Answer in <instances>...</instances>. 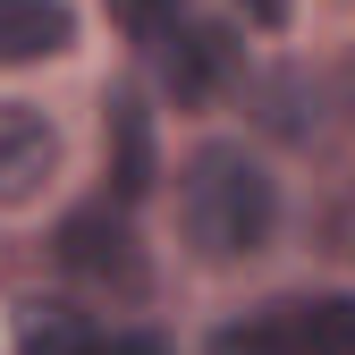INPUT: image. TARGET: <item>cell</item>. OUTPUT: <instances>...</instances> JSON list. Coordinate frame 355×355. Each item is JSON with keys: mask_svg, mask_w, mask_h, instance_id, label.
Instances as JSON below:
<instances>
[{"mask_svg": "<svg viewBox=\"0 0 355 355\" xmlns=\"http://www.w3.org/2000/svg\"><path fill=\"white\" fill-rule=\"evenodd\" d=\"M178 220H187V245L203 262H245L279 229V187L245 144H203L178 178Z\"/></svg>", "mask_w": 355, "mask_h": 355, "instance_id": "obj_1", "label": "cell"}, {"mask_svg": "<svg viewBox=\"0 0 355 355\" xmlns=\"http://www.w3.org/2000/svg\"><path fill=\"white\" fill-rule=\"evenodd\" d=\"M51 254L68 262L76 279H102V288H144V254H136V229L110 211V203H85L60 220Z\"/></svg>", "mask_w": 355, "mask_h": 355, "instance_id": "obj_2", "label": "cell"}, {"mask_svg": "<svg viewBox=\"0 0 355 355\" xmlns=\"http://www.w3.org/2000/svg\"><path fill=\"white\" fill-rule=\"evenodd\" d=\"M51 178H60V127L26 102H0V211L34 203Z\"/></svg>", "mask_w": 355, "mask_h": 355, "instance_id": "obj_3", "label": "cell"}, {"mask_svg": "<svg viewBox=\"0 0 355 355\" xmlns=\"http://www.w3.org/2000/svg\"><path fill=\"white\" fill-rule=\"evenodd\" d=\"M153 51H161V76H169V94L187 102V110H203L220 85L237 76V42L220 34V26H187V17H178Z\"/></svg>", "mask_w": 355, "mask_h": 355, "instance_id": "obj_4", "label": "cell"}, {"mask_svg": "<svg viewBox=\"0 0 355 355\" xmlns=\"http://www.w3.org/2000/svg\"><path fill=\"white\" fill-rule=\"evenodd\" d=\"M102 127H110V195L119 203L153 195V110H144V94H110Z\"/></svg>", "mask_w": 355, "mask_h": 355, "instance_id": "obj_5", "label": "cell"}, {"mask_svg": "<svg viewBox=\"0 0 355 355\" xmlns=\"http://www.w3.org/2000/svg\"><path fill=\"white\" fill-rule=\"evenodd\" d=\"M76 42L68 0H0V68H26V60H51Z\"/></svg>", "mask_w": 355, "mask_h": 355, "instance_id": "obj_6", "label": "cell"}, {"mask_svg": "<svg viewBox=\"0 0 355 355\" xmlns=\"http://www.w3.org/2000/svg\"><path fill=\"white\" fill-rule=\"evenodd\" d=\"M296 355H355V296H313V304H279Z\"/></svg>", "mask_w": 355, "mask_h": 355, "instance_id": "obj_7", "label": "cell"}, {"mask_svg": "<svg viewBox=\"0 0 355 355\" xmlns=\"http://www.w3.org/2000/svg\"><path fill=\"white\" fill-rule=\"evenodd\" d=\"M17 355H94V330H85L68 304H34V313H26V338H17Z\"/></svg>", "mask_w": 355, "mask_h": 355, "instance_id": "obj_8", "label": "cell"}, {"mask_svg": "<svg viewBox=\"0 0 355 355\" xmlns=\"http://www.w3.org/2000/svg\"><path fill=\"white\" fill-rule=\"evenodd\" d=\"M203 355H296V330H288V313H254V322L211 330Z\"/></svg>", "mask_w": 355, "mask_h": 355, "instance_id": "obj_9", "label": "cell"}, {"mask_svg": "<svg viewBox=\"0 0 355 355\" xmlns=\"http://www.w3.org/2000/svg\"><path fill=\"white\" fill-rule=\"evenodd\" d=\"M102 9H110V26L127 42H161L178 17H187V0H102Z\"/></svg>", "mask_w": 355, "mask_h": 355, "instance_id": "obj_10", "label": "cell"}, {"mask_svg": "<svg viewBox=\"0 0 355 355\" xmlns=\"http://www.w3.org/2000/svg\"><path fill=\"white\" fill-rule=\"evenodd\" d=\"M229 9H237L245 26H262V34H279V26H288V0H229Z\"/></svg>", "mask_w": 355, "mask_h": 355, "instance_id": "obj_11", "label": "cell"}, {"mask_svg": "<svg viewBox=\"0 0 355 355\" xmlns=\"http://www.w3.org/2000/svg\"><path fill=\"white\" fill-rule=\"evenodd\" d=\"M94 355H169L153 330H127V338H94Z\"/></svg>", "mask_w": 355, "mask_h": 355, "instance_id": "obj_12", "label": "cell"}]
</instances>
